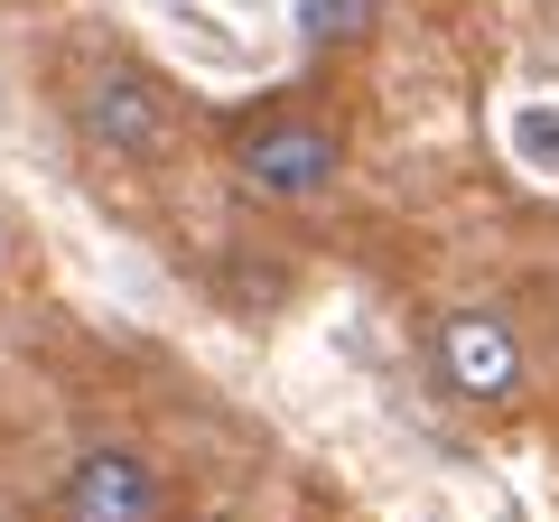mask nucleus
<instances>
[{"label": "nucleus", "mask_w": 559, "mask_h": 522, "mask_svg": "<svg viewBox=\"0 0 559 522\" xmlns=\"http://www.w3.org/2000/svg\"><path fill=\"white\" fill-rule=\"evenodd\" d=\"M503 150H513V168H532V178H559V103L513 94L503 103Z\"/></svg>", "instance_id": "nucleus-5"}, {"label": "nucleus", "mask_w": 559, "mask_h": 522, "mask_svg": "<svg viewBox=\"0 0 559 522\" xmlns=\"http://www.w3.org/2000/svg\"><path fill=\"white\" fill-rule=\"evenodd\" d=\"M205 522H234V513H205Z\"/></svg>", "instance_id": "nucleus-9"}, {"label": "nucleus", "mask_w": 559, "mask_h": 522, "mask_svg": "<svg viewBox=\"0 0 559 522\" xmlns=\"http://www.w3.org/2000/svg\"><path fill=\"white\" fill-rule=\"evenodd\" d=\"M57 103H66L75 150L103 159V168H159L178 150V84L150 57H131V47H84L66 66Z\"/></svg>", "instance_id": "nucleus-1"}, {"label": "nucleus", "mask_w": 559, "mask_h": 522, "mask_svg": "<svg viewBox=\"0 0 559 522\" xmlns=\"http://www.w3.org/2000/svg\"><path fill=\"white\" fill-rule=\"evenodd\" d=\"M10 10H57V0H10Z\"/></svg>", "instance_id": "nucleus-8"}, {"label": "nucleus", "mask_w": 559, "mask_h": 522, "mask_svg": "<svg viewBox=\"0 0 559 522\" xmlns=\"http://www.w3.org/2000/svg\"><path fill=\"white\" fill-rule=\"evenodd\" d=\"M373 20H382V0H299L308 47H355V38H373Z\"/></svg>", "instance_id": "nucleus-6"}, {"label": "nucleus", "mask_w": 559, "mask_h": 522, "mask_svg": "<svg viewBox=\"0 0 559 522\" xmlns=\"http://www.w3.org/2000/svg\"><path fill=\"white\" fill-rule=\"evenodd\" d=\"M159 513H168V485L131 439H94L57 476V522H159Z\"/></svg>", "instance_id": "nucleus-4"}, {"label": "nucleus", "mask_w": 559, "mask_h": 522, "mask_svg": "<svg viewBox=\"0 0 559 522\" xmlns=\"http://www.w3.org/2000/svg\"><path fill=\"white\" fill-rule=\"evenodd\" d=\"M234 187L261 205H326L345 187V131L326 112H280L234 141Z\"/></svg>", "instance_id": "nucleus-3"}, {"label": "nucleus", "mask_w": 559, "mask_h": 522, "mask_svg": "<svg viewBox=\"0 0 559 522\" xmlns=\"http://www.w3.org/2000/svg\"><path fill=\"white\" fill-rule=\"evenodd\" d=\"M10 261H20V224L0 215V281H10Z\"/></svg>", "instance_id": "nucleus-7"}, {"label": "nucleus", "mask_w": 559, "mask_h": 522, "mask_svg": "<svg viewBox=\"0 0 559 522\" xmlns=\"http://www.w3.org/2000/svg\"><path fill=\"white\" fill-rule=\"evenodd\" d=\"M429 373L457 411H513L522 382H532V355H522V327L495 299H448L429 318Z\"/></svg>", "instance_id": "nucleus-2"}]
</instances>
